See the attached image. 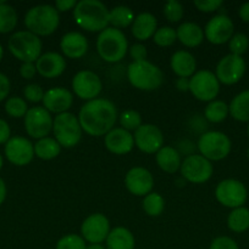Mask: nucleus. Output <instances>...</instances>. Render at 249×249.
<instances>
[{"instance_id": "nucleus-1", "label": "nucleus", "mask_w": 249, "mask_h": 249, "mask_svg": "<svg viewBox=\"0 0 249 249\" xmlns=\"http://www.w3.org/2000/svg\"><path fill=\"white\" fill-rule=\"evenodd\" d=\"M81 128L90 136H104L114 129L117 109L110 100L94 99L87 101L78 113Z\"/></svg>"}, {"instance_id": "nucleus-2", "label": "nucleus", "mask_w": 249, "mask_h": 249, "mask_svg": "<svg viewBox=\"0 0 249 249\" xmlns=\"http://www.w3.org/2000/svg\"><path fill=\"white\" fill-rule=\"evenodd\" d=\"M73 18L88 32H102L109 24V10L99 0H81L73 9Z\"/></svg>"}, {"instance_id": "nucleus-3", "label": "nucleus", "mask_w": 249, "mask_h": 249, "mask_svg": "<svg viewBox=\"0 0 249 249\" xmlns=\"http://www.w3.org/2000/svg\"><path fill=\"white\" fill-rule=\"evenodd\" d=\"M127 50H128V41L121 29L107 27L98 36L97 51L105 62H119L124 58Z\"/></svg>"}, {"instance_id": "nucleus-4", "label": "nucleus", "mask_w": 249, "mask_h": 249, "mask_svg": "<svg viewBox=\"0 0 249 249\" xmlns=\"http://www.w3.org/2000/svg\"><path fill=\"white\" fill-rule=\"evenodd\" d=\"M60 16L55 6L37 5L31 7L24 16V24L31 33L37 36H50L58 29Z\"/></svg>"}, {"instance_id": "nucleus-5", "label": "nucleus", "mask_w": 249, "mask_h": 249, "mask_svg": "<svg viewBox=\"0 0 249 249\" xmlns=\"http://www.w3.org/2000/svg\"><path fill=\"white\" fill-rule=\"evenodd\" d=\"M127 78L132 87L143 91L159 89L164 82V74L160 68L146 60L132 62L127 68Z\"/></svg>"}, {"instance_id": "nucleus-6", "label": "nucleus", "mask_w": 249, "mask_h": 249, "mask_svg": "<svg viewBox=\"0 0 249 249\" xmlns=\"http://www.w3.org/2000/svg\"><path fill=\"white\" fill-rule=\"evenodd\" d=\"M9 50L22 62H36L42 53V41L39 36L29 31H20L9 39Z\"/></svg>"}, {"instance_id": "nucleus-7", "label": "nucleus", "mask_w": 249, "mask_h": 249, "mask_svg": "<svg viewBox=\"0 0 249 249\" xmlns=\"http://www.w3.org/2000/svg\"><path fill=\"white\" fill-rule=\"evenodd\" d=\"M82 128H81L78 117L71 112L58 114L53 122V133L55 140L61 147L72 148L80 142L82 138Z\"/></svg>"}, {"instance_id": "nucleus-8", "label": "nucleus", "mask_w": 249, "mask_h": 249, "mask_svg": "<svg viewBox=\"0 0 249 249\" xmlns=\"http://www.w3.org/2000/svg\"><path fill=\"white\" fill-rule=\"evenodd\" d=\"M232 143L226 134L221 131H207L198 140V150L204 158L211 160H221L231 152Z\"/></svg>"}, {"instance_id": "nucleus-9", "label": "nucleus", "mask_w": 249, "mask_h": 249, "mask_svg": "<svg viewBox=\"0 0 249 249\" xmlns=\"http://www.w3.org/2000/svg\"><path fill=\"white\" fill-rule=\"evenodd\" d=\"M189 91L199 101L211 102L219 95L220 82L215 73L202 70L189 78Z\"/></svg>"}, {"instance_id": "nucleus-10", "label": "nucleus", "mask_w": 249, "mask_h": 249, "mask_svg": "<svg viewBox=\"0 0 249 249\" xmlns=\"http://www.w3.org/2000/svg\"><path fill=\"white\" fill-rule=\"evenodd\" d=\"M247 196L248 192L243 182L234 179L222 180L217 184L215 190V197L217 202L227 208L236 209L243 207L247 201Z\"/></svg>"}, {"instance_id": "nucleus-11", "label": "nucleus", "mask_w": 249, "mask_h": 249, "mask_svg": "<svg viewBox=\"0 0 249 249\" xmlns=\"http://www.w3.org/2000/svg\"><path fill=\"white\" fill-rule=\"evenodd\" d=\"M53 117L44 107H31L24 116V129L33 139L46 138L53 130Z\"/></svg>"}, {"instance_id": "nucleus-12", "label": "nucleus", "mask_w": 249, "mask_h": 249, "mask_svg": "<svg viewBox=\"0 0 249 249\" xmlns=\"http://www.w3.org/2000/svg\"><path fill=\"white\" fill-rule=\"evenodd\" d=\"M181 174L187 181L193 184H203L211 178L214 168L211 162L202 155H189L181 164Z\"/></svg>"}, {"instance_id": "nucleus-13", "label": "nucleus", "mask_w": 249, "mask_h": 249, "mask_svg": "<svg viewBox=\"0 0 249 249\" xmlns=\"http://www.w3.org/2000/svg\"><path fill=\"white\" fill-rule=\"evenodd\" d=\"M246 68V61L242 56L228 53L219 61L215 75L222 84L232 85L238 83L243 78Z\"/></svg>"}, {"instance_id": "nucleus-14", "label": "nucleus", "mask_w": 249, "mask_h": 249, "mask_svg": "<svg viewBox=\"0 0 249 249\" xmlns=\"http://www.w3.org/2000/svg\"><path fill=\"white\" fill-rule=\"evenodd\" d=\"M102 80L92 71H80L72 79V90L81 100L92 101L102 92Z\"/></svg>"}, {"instance_id": "nucleus-15", "label": "nucleus", "mask_w": 249, "mask_h": 249, "mask_svg": "<svg viewBox=\"0 0 249 249\" xmlns=\"http://www.w3.org/2000/svg\"><path fill=\"white\" fill-rule=\"evenodd\" d=\"M81 233L83 240L89 242L90 245H102V242L106 241L110 233L109 220L100 213L90 214L82 223Z\"/></svg>"}, {"instance_id": "nucleus-16", "label": "nucleus", "mask_w": 249, "mask_h": 249, "mask_svg": "<svg viewBox=\"0 0 249 249\" xmlns=\"http://www.w3.org/2000/svg\"><path fill=\"white\" fill-rule=\"evenodd\" d=\"M134 145L144 153H156L164 146V134L154 124H142L134 131Z\"/></svg>"}, {"instance_id": "nucleus-17", "label": "nucleus", "mask_w": 249, "mask_h": 249, "mask_svg": "<svg viewBox=\"0 0 249 249\" xmlns=\"http://www.w3.org/2000/svg\"><path fill=\"white\" fill-rule=\"evenodd\" d=\"M5 156L12 164L27 165L34 157V145L23 136H12L5 143Z\"/></svg>"}, {"instance_id": "nucleus-18", "label": "nucleus", "mask_w": 249, "mask_h": 249, "mask_svg": "<svg viewBox=\"0 0 249 249\" xmlns=\"http://www.w3.org/2000/svg\"><path fill=\"white\" fill-rule=\"evenodd\" d=\"M234 26L232 19L226 15L214 16L204 28V36L208 40L215 45L227 43L233 36Z\"/></svg>"}, {"instance_id": "nucleus-19", "label": "nucleus", "mask_w": 249, "mask_h": 249, "mask_svg": "<svg viewBox=\"0 0 249 249\" xmlns=\"http://www.w3.org/2000/svg\"><path fill=\"white\" fill-rule=\"evenodd\" d=\"M124 185H126L127 190L134 196L145 197L153 190V175L148 169L143 167L131 168L124 177Z\"/></svg>"}, {"instance_id": "nucleus-20", "label": "nucleus", "mask_w": 249, "mask_h": 249, "mask_svg": "<svg viewBox=\"0 0 249 249\" xmlns=\"http://www.w3.org/2000/svg\"><path fill=\"white\" fill-rule=\"evenodd\" d=\"M42 102L43 107L48 112L61 114L71 108L73 104V95L66 88H53L45 91Z\"/></svg>"}, {"instance_id": "nucleus-21", "label": "nucleus", "mask_w": 249, "mask_h": 249, "mask_svg": "<svg viewBox=\"0 0 249 249\" xmlns=\"http://www.w3.org/2000/svg\"><path fill=\"white\" fill-rule=\"evenodd\" d=\"M37 72L44 78L53 79V78L59 77L66 70V60L62 55L58 53H45L39 56L38 60L36 61Z\"/></svg>"}, {"instance_id": "nucleus-22", "label": "nucleus", "mask_w": 249, "mask_h": 249, "mask_svg": "<svg viewBox=\"0 0 249 249\" xmlns=\"http://www.w3.org/2000/svg\"><path fill=\"white\" fill-rule=\"evenodd\" d=\"M105 147L114 155H126L134 146V139L129 131L124 128H114L105 135Z\"/></svg>"}, {"instance_id": "nucleus-23", "label": "nucleus", "mask_w": 249, "mask_h": 249, "mask_svg": "<svg viewBox=\"0 0 249 249\" xmlns=\"http://www.w3.org/2000/svg\"><path fill=\"white\" fill-rule=\"evenodd\" d=\"M60 48L66 57L76 60L85 55L88 50V41L80 32H68L61 38Z\"/></svg>"}, {"instance_id": "nucleus-24", "label": "nucleus", "mask_w": 249, "mask_h": 249, "mask_svg": "<svg viewBox=\"0 0 249 249\" xmlns=\"http://www.w3.org/2000/svg\"><path fill=\"white\" fill-rule=\"evenodd\" d=\"M158 27L156 17L150 12H142L134 17L132 23V34L139 41H145L154 36Z\"/></svg>"}, {"instance_id": "nucleus-25", "label": "nucleus", "mask_w": 249, "mask_h": 249, "mask_svg": "<svg viewBox=\"0 0 249 249\" xmlns=\"http://www.w3.org/2000/svg\"><path fill=\"white\" fill-rule=\"evenodd\" d=\"M171 70L180 78H190L195 73L197 62L194 56L186 50H178L171 56Z\"/></svg>"}, {"instance_id": "nucleus-26", "label": "nucleus", "mask_w": 249, "mask_h": 249, "mask_svg": "<svg viewBox=\"0 0 249 249\" xmlns=\"http://www.w3.org/2000/svg\"><path fill=\"white\" fill-rule=\"evenodd\" d=\"M176 34L180 43L187 48H195L200 45L205 38L203 28L194 22H183L176 29Z\"/></svg>"}, {"instance_id": "nucleus-27", "label": "nucleus", "mask_w": 249, "mask_h": 249, "mask_svg": "<svg viewBox=\"0 0 249 249\" xmlns=\"http://www.w3.org/2000/svg\"><path fill=\"white\" fill-rule=\"evenodd\" d=\"M155 160L159 168L165 173H170V174L177 172L181 168V164H182L181 153L176 148H173L172 146H163L156 152Z\"/></svg>"}, {"instance_id": "nucleus-28", "label": "nucleus", "mask_w": 249, "mask_h": 249, "mask_svg": "<svg viewBox=\"0 0 249 249\" xmlns=\"http://www.w3.org/2000/svg\"><path fill=\"white\" fill-rule=\"evenodd\" d=\"M105 242L106 249H134L136 246V240L131 231L122 226L110 230Z\"/></svg>"}, {"instance_id": "nucleus-29", "label": "nucleus", "mask_w": 249, "mask_h": 249, "mask_svg": "<svg viewBox=\"0 0 249 249\" xmlns=\"http://www.w3.org/2000/svg\"><path fill=\"white\" fill-rule=\"evenodd\" d=\"M229 114L238 122H249V90L239 92L228 106Z\"/></svg>"}, {"instance_id": "nucleus-30", "label": "nucleus", "mask_w": 249, "mask_h": 249, "mask_svg": "<svg viewBox=\"0 0 249 249\" xmlns=\"http://www.w3.org/2000/svg\"><path fill=\"white\" fill-rule=\"evenodd\" d=\"M61 146L54 138H43L38 140L34 145V155L43 160H54L59 156Z\"/></svg>"}, {"instance_id": "nucleus-31", "label": "nucleus", "mask_w": 249, "mask_h": 249, "mask_svg": "<svg viewBox=\"0 0 249 249\" xmlns=\"http://www.w3.org/2000/svg\"><path fill=\"white\" fill-rule=\"evenodd\" d=\"M133 21V11L128 6L120 5V6H115L114 9L109 11V23L114 28H126V27L131 26Z\"/></svg>"}, {"instance_id": "nucleus-32", "label": "nucleus", "mask_w": 249, "mask_h": 249, "mask_svg": "<svg viewBox=\"0 0 249 249\" xmlns=\"http://www.w3.org/2000/svg\"><path fill=\"white\" fill-rule=\"evenodd\" d=\"M227 226L231 231L237 233L244 232L249 229V209L239 207L233 209L227 218Z\"/></svg>"}, {"instance_id": "nucleus-33", "label": "nucleus", "mask_w": 249, "mask_h": 249, "mask_svg": "<svg viewBox=\"0 0 249 249\" xmlns=\"http://www.w3.org/2000/svg\"><path fill=\"white\" fill-rule=\"evenodd\" d=\"M229 113L228 106L226 102L220 101V100H214L209 102L204 109V117L210 123H221L222 121L227 118Z\"/></svg>"}, {"instance_id": "nucleus-34", "label": "nucleus", "mask_w": 249, "mask_h": 249, "mask_svg": "<svg viewBox=\"0 0 249 249\" xmlns=\"http://www.w3.org/2000/svg\"><path fill=\"white\" fill-rule=\"evenodd\" d=\"M17 12L11 5L0 1V33H9L17 26Z\"/></svg>"}, {"instance_id": "nucleus-35", "label": "nucleus", "mask_w": 249, "mask_h": 249, "mask_svg": "<svg viewBox=\"0 0 249 249\" xmlns=\"http://www.w3.org/2000/svg\"><path fill=\"white\" fill-rule=\"evenodd\" d=\"M165 208V201L156 192H150L143 199V209L149 216H159Z\"/></svg>"}, {"instance_id": "nucleus-36", "label": "nucleus", "mask_w": 249, "mask_h": 249, "mask_svg": "<svg viewBox=\"0 0 249 249\" xmlns=\"http://www.w3.org/2000/svg\"><path fill=\"white\" fill-rule=\"evenodd\" d=\"M28 106H27V102L24 101L22 97L19 96H12L7 99V101L5 102V111L12 118H21V117L26 116V113L28 112Z\"/></svg>"}, {"instance_id": "nucleus-37", "label": "nucleus", "mask_w": 249, "mask_h": 249, "mask_svg": "<svg viewBox=\"0 0 249 249\" xmlns=\"http://www.w3.org/2000/svg\"><path fill=\"white\" fill-rule=\"evenodd\" d=\"M153 40L156 45L159 46H171L176 40H177V34H176V29L171 28L168 26L160 27L156 29L155 34L153 36Z\"/></svg>"}, {"instance_id": "nucleus-38", "label": "nucleus", "mask_w": 249, "mask_h": 249, "mask_svg": "<svg viewBox=\"0 0 249 249\" xmlns=\"http://www.w3.org/2000/svg\"><path fill=\"white\" fill-rule=\"evenodd\" d=\"M120 124L127 131H136L142 125V116L137 111L127 109L120 114Z\"/></svg>"}, {"instance_id": "nucleus-39", "label": "nucleus", "mask_w": 249, "mask_h": 249, "mask_svg": "<svg viewBox=\"0 0 249 249\" xmlns=\"http://www.w3.org/2000/svg\"><path fill=\"white\" fill-rule=\"evenodd\" d=\"M228 48L232 55L242 56L249 48V38L243 33L233 34L228 41Z\"/></svg>"}, {"instance_id": "nucleus-40", "label": "nucleus", "mask_w": 249, "mask_h": 249, "mask_svg": "<svg viewBox=\"0 0 249 249\" xmlns=\"http://www.w3.org/2000/svg\"><path fill=\"white\" fill-rule=\"evenodd\" d=\"M85 241L83 240L82 236L75 235V233H70V235H66L63 237H61L60 240L56 243L55 249H85Z\"/></svg>"}, {"instance_id": "nucleus-41", "label": "nucleus", "mask_w": 249, "mask_h": 249, "mask_svg": "<svg viewBox=\"0 0 249 249\" xmlns=\"http://www.w3.org/2000/svg\"><path fill=\"white\" fill-rule=\"evenodd\" d=\"M164 15L168 22H178L183 17V6L177 0H168L164 5Z\"/></svg>"}, {"instance_id": "nucleus-42", "label": "nucleus", "mask_w": 249, "mask_h": 249, "mask_svg": "<svg viewBox=\"0 0 249 249\" xmlns=\"http://www.w3.org/2000/svg\"><path fill=\"white\" fill-rule=\"evenodd\" d=\"M45 92L43 91L41 85L38 84H28L23 89V96L29 102H41L43 101V97Z\"/></svg>"}, {"instance_id": "nucleus-43", "label": "nucleus", "mask_w": 249, "mask_h": 249, "mask_svg": "<svg viewBox=\"0 0 249 249\" xmlns=\"http://www.w3.org/2000/svg\"><path fill=\"white\" fill-rule=\"evenodd\" d=\"M209 249H239L236 241L227 236H220L212 240Z\"/></svg>"}, {"instance_id": "nucleus-44", "label": "nucleus", "mask_w": 249, "mask_h": 249, "mask_svg": "<svg viewBox=\"0 0 249 249\" xmlns=\"http://www.w3.org/2000/svg\"><path fill=\"white\" fill-rule=\"evenodd\" d=\"M222 0H195L194 5L199 11L212 12L216 11L220 6H222Z\"/></svg>"}, {"instance_id": "nucleus-45", "label": "nucleus", "mask_w": 249, "mask_h": 249, "mask_svg": "<svg viewBox=\"0 0 249 249\" xmlns=\"http://www.w3.org/2000/svg\"><path fill=\"white\" fill-rule=\"evenodd\" d=\"M146 48L143 44H133L129 48V55L133 58V62H142V61L146 60Z\"/></svg>"}, {"instance_id": "nucleus-46", "label": "nucleus", "mask_w": 249, "mask_h": 249, "mask_svg": "<svg viewBox=\"0 0 249 249\" xmlns=\"http://www.w3.org/2000/svg\"><path fill=\"white\" fill-rule=\"evenodd\" d=\"M37 73V67L36 63L33 62H24L22 63L21 67H20V74L24 79H32L34 78Z\"/></svg>"}, {"instance_id": "nucleus-47", "label": "nucleus", "mask_w": 249, "mask_h": 249, "mask_svg": "<svg viewBox=\"0 0 249 249\" xmlns=\"http://www.w3.org/2000/svg\"><path fill=\"white\" fill-rule=\"evenodd\" d=\"M11 139V129L6 121L0 118V143H6Z\"/></svg>"}, {"instance_id": "nucleus-48", "label": "nucleus", "mask_w": 249, "mask_h": 249, "mask_svg": "<svg viewBox=\"0 0 249 249\" xmlns=\"http://www.w3.org/2000/svg\"><path fill=\"white\" fill-rule=\"evenodd\" d=\"M77 1L76 0H56L55 1V9L58 10V12H66L70 11L76 7Z\"/></svg>"}, {"instance_id": "nucleus-49", "label": "nucleus", "mask_w": 249, "mask_h": 249, "mask_svg": "<svg viewBox=\"0 0 249 249\" xmlns=\"http://www.w3.org/2000/svg\"><path fill=\"white\" fill-rule=\"evenodd\" d=\"M10 92V80L4 73H0V101L5 100Z\"/></svg>"}, {"instance_id": "nucleus-50", "label": "nucleus", "mask_w": 249, "mask_h": 249, "mask_svg": "<svg viewBox=\"0 0 249 249\" xmlns=\"http://www.w3.org/2000/svg\"><path fill=\"white\" fill-rule=\"evenodd\" d=\"M238 14H239V17L242 18V21L249 22V1L244 2V4L241 5Z\"/></svg>"}, {"instance_id": "nucleus-51", "label": "nucleus", "mask_w": 249, "mask_h": 249, "mask_svg": "<svg viewBox=\"0 0 249 249\" xmlns=\"http://www.w3.org/2000/svg\"><path fill=\"white\" fill-rule=\"evenodd\" d=\"M176 88L180 91H188L189 90V78H178L176 82Z\"/></svg>"}, {"instance_id": "nucleus-52", "label": "nucleus", "mask_w": 249, "mask_h": 249, "mask_svg": "<svg viewBox=\"0 0 249 249\" xmlns=\"http://www.w3.org/2000/svg\"><path fill=\"white\" fill-rule=\"evenodd\" d=\"M5 198H6V185H5L4 180L0 178V204H2Z\"/></svg>"}, {"instance_id": "nucleus-53", "label": "nucleus", "mask_w": 249, "mask_h": 249, "mask_svg": "<svg viewBox=\"0 0 249 249\" xmlns=\"http://www.w3.org/2000/svg\"><path fill=\"white\" fill-rule=\"evenodd\" d=\"M85 249H106L103 245H89Z\"/></svg>"}, {"instance_id": "nucleus-54", "label": "nucleus", "mask_w": 249, "mask_h": 249, "mask_svg": "<svg viewBox=\"0 0 249 249\" xmlns=\"http://www.w3.org/2000/svg\"><path fill=\"white\" fill-rule=\"evenodd\" d=\"M2 56H4V49H2L1 44H0V61H1Z\"/></svg>"}, {"instance_id": "nucleus-55", "label": "nucleus", "mask_w": 249, "mask_h": 249, "mask_svg": "<svg viewBox=\"0 0 249 249\" xmlns=\"http://www.w3.org/2000/svg\"><path fill=\"white\" fill-rule=\"evenodd\" d=\"M2 164H4V160H2V156L0 155V169L2 168Z\"/></svg>"}, {"instance_id": "nucleus-56", "label": "nucleus", "mask_w": 249, "mask_h": 249, "mask_svg": "<svg viewBox=\"0 0 249 249\" xmlns=\"http://www.w3.org/2000/svg\"><path fill=\"white\" fill-rule=\"evenodd\" d=\"M247 156H248V160H249V148H248V151H247Z\"/></svg>"}, {"instance_id": "nucleus-57", "label": "nucleus", "mask_w": 249, "mask_h": 249, "mask_svg": "<svg viewBox=\"0 0 249 249\" xmlns=\"http://www.w3.org/2000/svg\"><path fill=\"white\" fill-rule=\"evenodd\" d=\"M247 131H248V136H249V125H248V129H247Z\"/></svg>"}]
</instances>
